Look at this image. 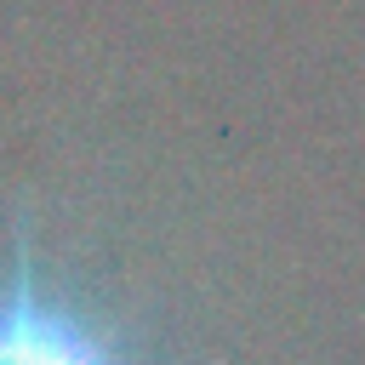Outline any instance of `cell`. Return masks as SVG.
Returning a JSON list of instances; mask_svg holds the SVG:
<instances>
[{
    "label": "cell",
    "instance_id": "cell-1",
    "mask_svg": "<svg viewBox=\"0 0 365 365\" xmlns=\"http://www.w3.org/2000/svg\"><path fill=\"white\" fill-rule=\"evenodd\" d=\"M0 365H108V359L91 348V336H80L68 319L17 291L0 308Z\"/></svg>",
    "mask_w": 365,
    "mask_h": 365
}]
</instances>
